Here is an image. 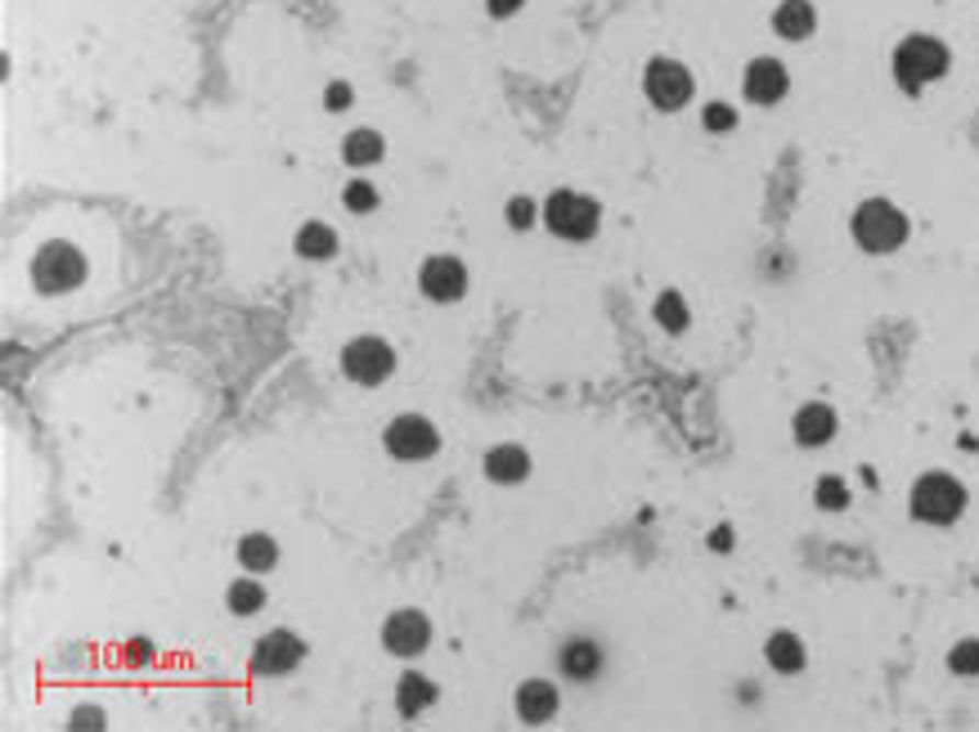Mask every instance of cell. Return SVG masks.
<instances>
[{"label": "cell", "instance_id": "cell-1", "mask_svg": "<svg viewBox=\"0 0 979 732\" xmlns=\"http://www.w3.org/2000/svg\"><path fill=\"white\" fill-rule=\"evenodd\" d=\"M849 229H854V243L863 252H871V257H886V252H894V248H903V243H908V216L890 199L858 203Z\"/></svg>", "mask_w": 979, "mask_h": 732}, {"label": "cell", "instance_id": "cell-2", "mask_svg": "<svg viewBox=\"0 0 979 732\" xmlns=\"http://www.w3.org/2000/svg\"><path fill=\"white\" fill-rule=\"evenodd\" d=\"M908 508L925 526H953L966 513V485L957 476H948V472H925L912 485Z\"/></svg>", "mask_w": 979, "mask_h": 732}, {"label": "cell", "instance_id": "cell-3", "mask_svg": "<svg viewBox=\"0 0 979 732\" xmlns=\"http://www.w3.org/2000/svg\"><path fill=\"white\" fill-rule=\"evenodd\" d=\"M540 221L566 238V243H589L598 234V221H603V207L589 199V193H575V189H553L549 203L540 207Z\"/></svg>", "mask_w": 979, "mask_h": 732}, {"label": "cell", "instance_id": "cell-4", "mask_svg": "<svg viewBox=\"0 0 979 732\" xmlns=\"http://www.w3.org/2000/svg\"><path fill=\"white\" fill-rule=\"evenodd\" d=\"M948 64H953V55H948L944 41H935V36H908L899 50H894V81L908 94H921V86L939 81L948 72Z\"/></svg>", "mask_w": 979, "mask_h": 732}, {"label": "cell", "instance_id": "cell-5", "mask_svg": "<svg viewBox=\"0 0 979 732\" xmlns=\"http://www.w3.org/2000/svg\"><path fill=\"white\" fill-rule=\"evenodd\" d=\"M337 364H341V373H347L356 386H382L391 373H396V351H391L386 337L360 333V337H351L347 347H341Z\"/></svg>", "mask_w": 979, "mask_h": 732}, {"label": "cell", "instance_id": "cell-6", "mask_svg": "<svg viewBox=\"0 0 979 732\" xmlns=\"http://www.w3.org/2000/svg\"><path fill=\"white\" fill-rule=\"evenodd\" d=\"M81 279H86V257L72 248V243H64V238L45 243V248L32 257V283L41 292H50V297L81 288Z\"/></svg>", "mask_w": 979, "mask_h": 732}, {"label": "cell", "instance_id": "cell-7", "mask_svg": "<svg viewBox=\"0 0 979 732\" xmlns=\"http://www.w3.org/2000/svg\"><path fill=\"white\" fill-rule=\"evenodd\" d=\"M382 446H386L391 459H401V463H427L440 450V431L423 414H396L386 423V431H382Z\"/></svg>", "mask_w": 979, "mask_h": 732}, {"label": "cell", "instance_id": "cell-8", "mask_svg": "<svg viewBox=\"0 0 979 732\" xmlns=\"http://www.w3.org/2000/svg\"><path fill=\"white\" fill-rule=\"evenodd\" d=\"M643 90H648V100L661 113H678V109H688L697 81H693V72L683 68L678 59H652L643 68Z\"/></svg>", "mask_w": 979, "mask_h": 732}, {"label": "cell", "instance_id": "cell-9", "mask_svg": "<svg viewBox=\"0 0 979 732\" xmlns=\"http://www.w3.org/2000/svg\"><path fill=\"white\" fill-rule=\"evenodd\" d=\"M382 647L396 661H414L431 647V620L418 607H401L382 620Z\"/></svg>", "mask_w": 979, "mask_h": 732}, {"label": "cell", "instance_id": "cell-10", "mask_svg": "<svg viewBox=\"0 0 979 732\" xmlns=\"http://www.w3.org/2000/svg\"><path fill=\"white\" fill-rule=\"evenodd\" d=\"M306 661V643L292 629H270L252 643V674L261 678H283Z\"/></svg>", "mask_w": 979, "mask_h": 732}, {"label": "cell", "instance_id": "cell-11", "mask_svg": "<svg viewBox=\"0 0 979 732\" xmlns=\"http://www.w3.org/2000/svg\"><path fill=\"white\" fill-rule=\"evenodd\" d=\"M418 288H423V297L427 302H436V306H450V302H459L463 292H468V266L459 261V257H427L423 261V270H418Z\"/></svg>", "mask_w": 979, "mask_h": 732}, {"label": "cell", "instance_id": "cell-12", "mask_svg": "<svg viewBox=\"0 0 979 732\" xmlns=\"http://www.w3.org/2000/svg\"><path fill=\"white\" fill-rule=\"evenodd\" d=\"M742 90H746V100H751V104L773 109V104L787 100L791 72L781 68L777 59H751V68H746V77H742Z\"/></svg>", "mask_w": 979, "mask_h": 732}, {"label": "cell", "instance_id": "cell-13", "mask_svg": "<svg viewBox=\"0 0 979 732\" xmlns=\"http://www.w3.org/2000/svg\"><path fill=\"white\" fill-rule=\"evenodd\" d=\"M603 665H607V652H603L598 639H579V633H575V639H566L558 647V669L571 683H594L603 674Z\"/></svg>", "mask_w": 979, "mask_h": 732}, {"label": "cell", "instance_id": "cell-14", "mask_svg": "<svg viewBox=\"0 0 979 732\" xmlns=\"http://www.w3.org/2000/svg\"><path fill=\"white\" fill-rule=\"evenodd\" d=\"M836 431H841V418H836V409L822 405V401H809V405H800L791 414V436H796V446H804V450H822Z\"/></svg>", "mask_w": 979, "mask_h": 732}, {"label": "cell", "instance_id": "cell-15", "mask_svg": "<svg viewBox=\"0 0 979 732\" xmlns=\"http://www.w3.org/2000/svg\"><path fill=\"white\" fill-rule=\"evenodd\" d=\"M513 706H517V719L530 723V728L553 723L558 719V706H562L558 683H549V678H526L521 688H517V697H513Z\"/></svg>", "mask_w": 979, "mask_h": 732}, {"label": "cell", "instance_id": "cell-16", "mask_svg": "<svg viewBox=\"0 0 979 732\" xmlns=\"http://www.w3.org/2000/svg\"><path fill=\"white\" fill-rule=\"evenodd\" d=\"M481 468H485V476L495 481V485H517V481L530 476V454H526L521 446L504 441V446H495V450H485Z\"/></svg>", "mask_w": 979, "mask_h": 732}, {"label": "cell", "instance_id": "cell-17", "mask_svg": "<svg viewBox=\"0 0 979 732\" xmlns=\"http://www.w3.org/2000/svg\"><path fill=\"white\" fill-rule=\"evenodd\" d=\"M238 566L248 575H270L279 566V540H274V534H266V530H248L238 540Z\"/></svg>", "mask_w": 979, "mask_h": 732}, {"label": "cell", "instance_id": "cell-18", "mask_svg": "<svg viewBox=\"0 0 979 732\" xmlns=\"http://www.w3.org/2000/svg\"><path fill=\"white\" fill-rule=\"evenodd\" d=\"M436 697H440V688L427 678V674H401V683H396V710H401V719H418L423 710H431L436 706Z\"/></svg>", "mask_w": 979, "mask_h": 732}, {"label": "cell", "instance_id": "cell-19", "mask_svg": "<svg viewBox=\"0 0 979 732\" xmlns=\"http://www.w3.org/2000/svg\"><path fill=\"white\" fill-rule=\"evenodd\" d=\"M813 27H818V14H813L809 0H781V5L773 10V32L781 41H809Z\"/></svg>", "mask_w": 979, "mask_h": 732}, {"label": "cell", "instance_id": "cell-20", "mask_svg": "<svg viewBox=\"0 0 979 732\" xmlns=\"http://www.w3.org/2000/svg\"><path fill=\"white\" fill-rule=\"evenodd\" d=\"M764 661H768L777 674H800L804 661H809V652H804V643H800V633L777 629V633H768V643H764Z\"/></svg>", "mask_w": 979, "mask_h": 732}, {"label": "cell", "instance_id": "cell-21", "mask_svg": "<svg viewBox=\"0 0 979 732\" xmlns=\"http://www.w3.org/2000/svg\"><path fill=\"white\" fill-rule=\"evenodd\" d=\"M292 248L306 261H333L337 257V229L324 221H306L297 234H292Z\"/></svg>", "mask_w": 979, "mask_h": 732}, {"label": "cell", "instance_id": "cell-22", "mask_svg": "<svg viewBox=\"0 0 979 732\" xmlns=\"http://www.w3.org/2000/svg\"><path fill=\"white\" fill-rule=\"evenodd\" d=\"M382 154H386V144L369 126H360V131H351L347 139H341V162L347 167H373V162H382Z\"/></svg>", "mask_w": 979, "mask_h": 732}, {"label": "cell", "instance_id": "cell-23", "mask_svg": "<svg viewBox=\"0 0 979 732\" xmlns=\"http://www.w3.org/2000/svg\"><path fill=\"white\" fill-rule=\"evenodd\" d=\"M225 607L238 616V620H248V616H257L261 607H266V584L261 579H252V575H238L229 589H225Z\"/></svg>", "mask_w": 979, "mask_h": 732}, {"label": "cell", "instance_id": "cell-24", "mask_svg": "<svg viewBox=\"0 0 979 732\" xmlns=\"http://www.w3.org/2000/svg\"><path fill=\"white\" fill-rule=\"evenodd\" d=\"M652 319L665 328V333H683L693 324V311H688V302H683V292L678 288H665L661 297L652 302Z\"/></svg>", "mask_w": 979, "mask_h": 732}, {"label": "cell", "instance_id": "cell-25", "mask_svg": "<svg viewBox=\"0 0 979 732\" xmlns=\"http://www.w3.org/2000/svg\"><path fill=\"white\" fill-rule=\"evenodd\" d=\"M813 504H818L822 513H845V508H849V485H845L841 476H818V485H813Z\"/></svg>", "mask_w": 979, "mask_h": 732}, {"label": "cell", "instance_id": "cell-26", "mask_svg": "<svg viewBox=\"0 0 979 732\" xmlns=\"http://www.w3.org/2000/svg\"><path fill=\"white\" fill-rule=\"evenodd\" d=\"M341 207L356 212V216H369L378 207V189L369 180H347V189H341Z\"/></svg>", "mask_w": 979, "mask_h": 732}, {"label": "cell", "instance_id": "cell-27", "mask_svg": "<svg viewBox=\"0 0 979 732\" xmlns=\"http://www.w3.org/2000/svg\"><path fill=\"white\" fill-rule=\"evenodd\" d=\"M948 669L961 674V678H979V639H961L948 652Z\"/></svg>", "mask_w": 979, "mask_h": 732}, {"label": "cell", "instance_id": "cell-28", "mask_svg": "<svg viewBox=\"0 0 979 732\" xmlns=\"http://www.w3.org/2000/svg\"><path fill=\"white\" fill-rule=\"evenodd\" d=\"M701 126H706L710 135H723V131L738 126V109L723 104V100H714V104H706V109H701Z\"/></svg>", "mask_w": 979, "mask_h": 732}, {"label": "cell", "instance_id": "cell-29", "mask_svg": "<svg viewBox=\"0 0 979 732\" xmlns=\"http://www.w3.org/2000/svg\"><path fill=\"white\" fill-rule=\"evenodd\" d=\"M351 104H356L351 81H328V86H324V109H328V113H347Z\"/></svg>", "mask_w": 979, "mask_h": 732}, {"label": "cell", "instance_id": "cell-30", "mask_svg": "<svg viewBox=\"0 0 979 732\" xmlns=\"http://www.w3.org/2000/svg\"><path fill=\"white\" fill-rule=\"evenodd\" d=\"M534 216H540V207H534L530 199H513V203L504 207V221H508L513 229H530V225H534Z\"/></svg>", "mask_w": 979, "mask_h": 732}, {"label": "cell", "instance_id": "cell-31", "mask_svg": "<svg viewBox=\"0 0 979 732\" xmlns=\"http://www.w3.org/2000/svg\"><path fill=\"white\" fill-rule=\"evenodd\" d=\"M710 549H714V553H728V549H732V526H714V530H710Z\"/></svg>", "mask_w": 979, "mask_h": 732}, {"label": "cell", "instance_id": "cell-32", "mask_svg": "<svg viewBox=\"0 0 979 732\" xmlns=\"http://www.w3.org/2000/svg\"><path fill=\"white\" fill-rule=\"evenodd\" d=\"M485 10L495 14V19H508V14H517V10H521V0H485Z\"/></svg>", "mask_w": 979, "mask_h": 732}]
</instances>
